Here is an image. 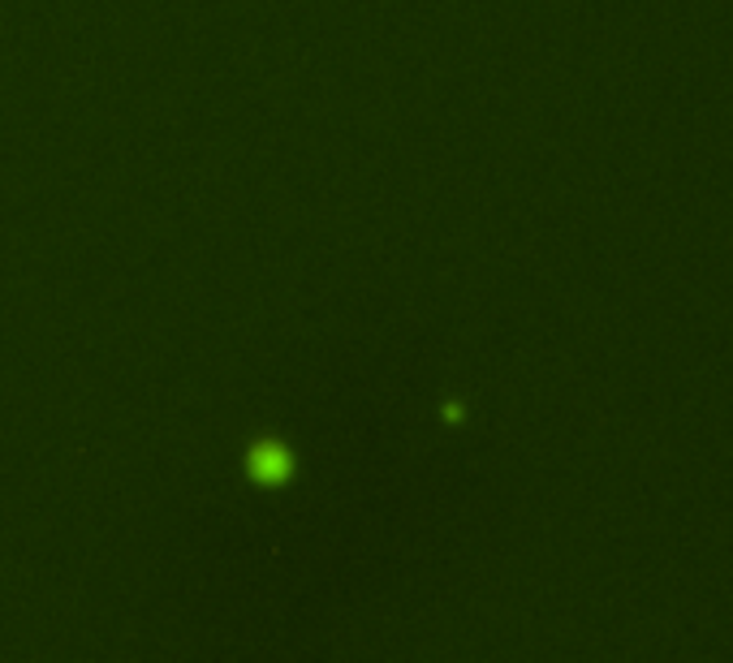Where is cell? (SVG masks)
<instances>
[{
	"mask_svg": "<svg viewBox=\"0 0 733 663\" xmlns=\"http://www.w3.org/2000/svg\"><path fill=\"white\" fill-rule=\"evenodd\" d=\"M251 474L259 479V483H280L285 474H289V457L273 448V443H264V448H255L251 452Z\"/></svg>",
	"mask_w": 733,
	"mask_h": 663,
	"instance_id": "1",
	"label": "cell"
}]
</instances>
